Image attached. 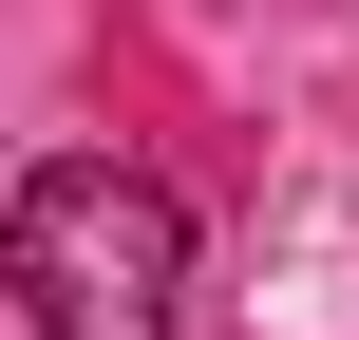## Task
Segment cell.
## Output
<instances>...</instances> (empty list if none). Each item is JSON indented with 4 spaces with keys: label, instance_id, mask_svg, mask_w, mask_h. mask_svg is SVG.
I'll return each mask as SVG.
<instances>
[{
    "label": "cell",
    "instance_id": "6da1fadb",
    "mask_svg": "<svg viewBox=\"0 0 359 340\" xmlns=\"http://www.w3.org/2000/svg\"><path fill=\"white\" fill-rule=\"evenodd\" d=\"M0 284L38 340H189V208L133 151H57L0 208Z\"/></svg>",
    "mask_w": 359,
    "mask_h": 340
}]
</instances>
